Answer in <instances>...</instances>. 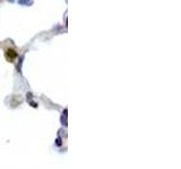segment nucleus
<instances>
[{"mask_svg": "<svg viewBox=\"0 0 181 169\" xmlns=\"http://www.w3.org/2000/svg\"><path fill=\"white\" fill-rule=\"evenodd\" d=\"M19 2L21 3H28V5H31V3H32V1H31V0H21V1H19Z\"/></svg>", "mask_w": 181, "mask_h": 169, "instance_id": "1", "label": "nucleus"}]
</instances>
